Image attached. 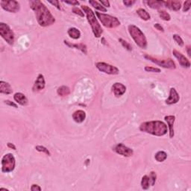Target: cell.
<instances>
[{"label": "cell", "mask_w": 191, "mask_h": 191, "mask_svg": "<svg viewBox=\"0 0 191 191\" xmlns=\"http://www.w3.org/2000/svg\"><path fill=\"white\" fill-rule=\"evenodd\" d=\"M29 4L31 9L35 12L37 20L40 26L46 27V26H51L55 23V17L42 2L38 1V0L30 1Z\"/></svg>", "instance_id": "obj_1"}, {"label": "cell", "mask_w": 191, "mask_h": 191, "mask_svg": "<svg viewBox=\"0 0 191 191\" xmlns=\"http://www.w3.org/2000/svg\"><path fill=\"white\" fill-rule=\"evenodd\" d=\"M140 130L146 133L160 137L167 134V126L163 122L156 120L142 123L140 126Z\"/></svg>", "instance_id": "obj_2"}, {"label": "cell", "mask_w": 191, "mask_h": 191, "mask_svg": "<svg viewBox=\"0 0 191 191\" xmlns=\"http://www.w3.org/2000/svg\"><path fill=\"white\" fill-rule=\"evenodd\" d=\"M82 10H83L84 12H85V14L87 15V18H88V20L89 23L90 24L92 30H93V32L96 38H99L101 36L103 32V30L101 26L99 23V22L97 21L96 18L95 14L93 13V11L90 9V8L88 7L87 5H82L81 6Z\"/></svg>", "instance_id": "obj_3"}, {"label": "cell", "mask_w": 191, "mask_h": 191, "mask_svg": "<svg viewBox=\"0 0 191 191\" xmlns=\"http://www.w3.org/2000/svg\"><path fill=\"white\" fill-rule=\"evenodd\" d=\"M128 32L137 46L142 49H146L147 46V41L146 38L145 34L143 31L137 26L134 25L128 26Z\"/></svg>", "instance_id": "obj_4"}, {"label": "cell", "mask_w": 191, "mask_h": 191, "mask_svg": "<svg viewBox=\"0 0 191 191\" xmlns=\"http://www.w3.org/2000/svg\"><path fill=\"white\" fill-rule=\"evenodd\" d=\"M96 15L99 18V20L101 21L102 24L106 28H116L120 25V22L115 16H112L110 15L103 14V13L99 12H96Z\"/></svg>", "instance_id": "obj_5"}, {"label": "cell", "mask_w": 191, "mask_h": 191, "mask_svg": "<svg viewBox=\"0 0 191 191\" xmlns=\"http://www.w3.org/2000/svg\"><path fill=\"white\" fill-rule=\"evenodd\" d=\"M16 160L12 154H6L2 158V172H12L15 168Z\"/></svg>", "instance_id": "obj_6"}, {"label": "cell", "mask_w": 191, "mask_h": 191, "mask_svg": "<svg viewBox=\"0 0 191 191\" xmlns=\"http://www.w3.org/2000/svg\"><path fill=\"white\" fill-rule=\"evenodd\" d=\"M0 34L8 44L12 45L14 42V33L5 23H0Z\"/></svg>", "instance_id": "obj_7"}, {"label": "cell", "mask_w": 191, "mask_h": 191, "mask_svg": "<svg viewBox=\"0 0 191 191\" xmlns=\"http://www.w3.org/2000/svg\"><path fill=\"white\" fill-rule=\"evenodd\" d=\"M145 58L150 60L153 63H156V64L159 65V66L162 67L164 68H168V69H175L176 66H175V62L172 61V59L169 58V59H165V60H160L157 59V58H153V57L150 56V55H145Z\"/></svg>", "instance_id": "obj_8"}, {"label": "cell", "mask_w": 191, "mask_h": 191, "mask_svg": "<svg viewBox=\"0 0 191 191\" xmlns=\"http://www.w3.org/2000/svg\"><path fill=\"white\" fill-rule=\"evenodd\" d=\"M2 8L5 10V11H8L11 13H16L20 11V3L17 1L15 0H10V1H5V0H2L1 2Z\"/></svg>", "instance_id": "obj_9"}, {"label": "cell", "mask_w": 191, "mask_h": 191, "mask_svg": "<svg viewBox=\"0 0 191 191\" xmlns=\"http://www.w3.org/2000/svg\"><path fill=\"white\" fill-rule=\"evenodd\" d=\"M96 67L99 71L103 72L106 74L110 75H117L119 74L120 71L116 67H114L108 63H104V62H98L96 63Z\"/></svg>", "instance_id": "obj_10"}, {"label": "cell", "mask_w": 191, "mask_h": 191, "mask_svg": "<svg viewBox=\"0 0 191 191\" xmlns=\"http://www.w3.org/2000/svg\"><path fill=\"white\" fill-rule=\"evenodd\" d=\"M156 174L155 172H152L149 175H144L142 178L141 187L143 190H148L150 186H153L156 182Z\"/></svg>", "instance_id": "obj_11"}, {"label": "cell", "mask_w": 191, "mask_h": 191, "mask_svg": "<svg viewBox=\"0 0 191 191\" xmlns=\"http://www.w3.org/2000/svg\"><path fill=\"white\" fill-rule=\"evenodd\" d=\"M114 150L117 152V154L120 155H123L124 157H130L133 155V150L128 147L125 146L123 143L117 144L114 148Z\"/></svg>", "instance_id": "obj_12"}, {"label": "cell", "mask_w": 191, "mask_h": 191, "mask_svg": "<svg viewBox=\"0 0 191 191\" xmlns=\"http://www.w3.org/2000/svg\"><path fill=\"white\" fill-rule=\"evenodd\" d=\"M172 53H173L174 56L178 59V61L181 66L186 68L190 67V62L189 61V60L187 59V58H185L184 55H182L181 52H178L177 50H173V51H172Z\"/></svg>", "instance_id": "obj_13"}, {"label": "cell", "mask_w": 191, "mask_h": 191, "mask_svg": "<svg viewBox=\"0 0 191 191\" xmlns=\"http://www.w3.org/2000/svg\"><path fill=\"white\" fill-rule=\"evenodd\" d=\"M179 97L178 93H177L176 90L175 88H171L170 92V96H169V98L166 100V103L167 105H172V104L177 103L179 101Z\"/></svg>", "instance_id": "obj_14"}, {"label": "cell", "mask_w": 191, "mask_h": 191, "mask_svg": "<svg viewBox=\"0 0 191 191\" xmlns=\"http://www.w3.org/2000/svg\"><path fill=\"white\" fill-rule=\"evenodd\" d=\"M112 90H113L114 93L116 96L119 97L121 96L122 95H123L124 93L126 91V88H125V85H123L121 83H117L114 84V85L112 86Z\"/></svg>", "instance_id": "obj_15"}, {"label": "cell", "mask_w": 191, "mask_h": 191, "mask_svg": "<svg viewBox=\"0 0 191 191\" xmlns=\"http://www.w3.org/2000/svg\"><path fill=\"white\" fill-rule=\"evenodd\" d=\"M45 79L44 77L42 74L38 75L36 81L34 82V85L33 86V90L34 91H39V90H43L45 88Z\"/></svg>", "instance_id": "obj_16"}, {"label": "cell", "mask_w": 191, "mask_h": 191, "mask_svg": "<svg viewBox=\"0 0 191 191\" xmlns=\"http://www.w3.org/2000/svg\"><path fill=\"white\" fill-rule=\"evenodd\" d=\"M73 118L75 123H81L84 122V120L86 118V113L84 110H78L75 111L73 114Z\"/></svg>", "instance_id": "obj_17"}, {"label": "cell", "mask_w": 191, "mask_h": 191, "mask_svg": "<svg viewBox=\"0 0 191 191\" xmlns=\"http://www.w3.org/2000/svg\"><path fill=\"white\" fill-rule=\"evenodd\" d=\"M165 120L167 122V124L169 125V128H170V137H174V129H173V125L175 123V117L170 115V116H166Z\"/></svg>", "instance_id": "obj_18"}, {"label": "cell", "mask_w": 191, "mask_h": 191, "mask_svg": "<svg viewBox=\"0 0 191 191\" xmlns=\"http://www.w3.org/2000/svg\"><path fill=\"white\" fill-rule=\"evenodd\" d=\"M164 5H166V7L169 8L171 10H173V11H179L182 7V5L179 1L164 2Z\"/></svg>", "instance_id": "obj_19"}, {"label": "cell", "mask_w": 191, "mask_h": 191, "mask_svg": "<svg viewBox=\"0 0 191 191\" xmlns=\"http://www.w3.org/2000/svg\"><path fill=\"white\" fill-rule=\"evenodd\" d=\"M0 92L1 93H4V94H11L13 92V90L10 84L1 81H0Z\"/></svg>", "instance_id": "obj_20"}, {"label": "cell", "mask_w": 191, "mask_h": 191, "mask_svg": "<svg viewBox=\"0 0 191 191\" xmlns=\"http://www.w3.org/2000/svg\"><path fill=\"white\" fill-rule=\"evenodd\" d=\"M15 101L21 105H26L28 104V99L24 94L21 93H16L14 96Z\"/></svg>", "instance_id": "obj_21"}, {"label": "cell", "mask_w": 191, "mask_h": 191, "mask_svg": "<svg viewBox=\"0 0 191 191\" xmlns=\"http://www.w3.org/2000/svg\"><path fill=\"white\" fill-rule=\"evenodd\" d=\"M67 33L70 38H72L73 39H75V40L78 39V38H80V36H81V32H80L79 30L76 28H69Z\"/></svg>", "instance_id": "obj_22"}, {"label": "cell", "mask_w": 191, "mask_h": 191, "mask_svg": "<svg viewBox=\"0 0 191 191\" xmlns=\"http://www.w3.org/2000/svg\"><path fill=\"white\" fill-rule=\"evenodd\" d=\"M147 4L151 8L153 9H158V8L164 6V1H148Z\"/></svg>", "instance_id": "obj_23"}, {"label": "cell", "mask_w": 191, "mask_h": 191, "mask_svg": "<svg viewBox=\"0 0 191 191\" xmlns=\"http://www.w3.org/2000/svg\"><path fill=\"white\" fill-rule=\"evenodd\" d=\"M64 43L67 45L68 46H70V47H75L76 49H78L81 50L82 52H84L85 54L88 53V52H87V46L85 45L82 44V43H80V44H72V43H69L68 41H64Z\"/></svg>", "instance_id": "obj_24"}, {"label": "cell", "mask_w": 191, "mask_h": 191, "mask_svg": "<svg viewBox=\"0 0 191 191\" xmlns=\"http://www.w3.org/2000/svg\"><path fill=\"white\" fill-rule=\"evenodd\" d=\"M137 14H138L139 16H140L142 20H143L146 21V20H150V17H151L150 15L146 11L145 9L140 8V9H138L137 11Z\"/></svg>", "instance_id": "obj_25"}, {"label": "cell", "mask_w": 191, "mask_h": 191, "mask_svg": "<svg viewBox=\"0 0 191 191\" xmlns=\"http://www.w3.org/2000/svg\"><path fill=\"white\" fill-rule=\"evenodd\" d=\"M57 93L61 96H66L70 93V90L68 87L67 86H61L57 90Z\"/></svg>", "instance_id": "obj_26"}, {"label": "cell", "mask_w": 191, "mask_h": 191, "mask_svg": "<svg viewBox=\"0 0 191 191\" xmlns=\"http://www.w3.org/2000/svg\"><path fill=\"white\" fill-rule=\"evenodd\" d=\"M167 155L164 151H159L155 154V158L157 162H163L167 159Z\"/></svg>", "instance_id": "obj_27"}, {"label": "cell", "mask_w": 191, "mask_h": 191, "mask_svg": "<svg viewBox=\"0 0 191 191\" xmlns=\"http://www.w3.org/2000/svg\"><path fill=\"white\" fill-rule=\"evenodd\" d=\"M89 3H90V4L91 5L93 6V8H95L96 9L99 10V11H103V12H106L107 11L106 8L104 7L103 5H102L100 4L99 2H98L93 1V0H90V1H89Z\"/></svg>", "instance_id": "obj_28"}, {"label": "cell", "mask_w": 191, "mask_h": 191, "mask_svg": "<svg viewBox=\"0 0 191 191\" xmlns=\"http://www.w3.org/2000/svg\"><path fill=\"white\" fill-rule=\"evenodd\" d=\"M158 14H159V16H160V17L161 18L162 20H164L170 21L171 20L170 15L169 14L167 11H162L161 10V11H159Z\"/></svg>", "instance_id": "obj_29"}, {"label": "cell", "mask_w": 191, "mask_h": 191, "mask_svg": "<svg viewBox=\"0 0 191 191\" xmlns=\"http://www.w3.org/2000/svg\"><path fill=\"white\" fill-rule=\"evenodd\" d=\"M35 149H36V150L38 151V152H43V153L46 154L47 155H51L49 151L46 148V147L43 146H37L35 147Z\"/></svg>", "instance_id": "obj_30"}, {"label": "cell", "mask_w": 191, "mask_h": 191, "mask_svg": "<svg viewBox=\"0 0 191 191\" xmlns=\"http://www.w3.org/2000/svg\"><path fill=\"white\" fill-rule=\"evenodd\" d=\"M173 39L175 40V41L176 42L177 44L179 46H184V42H183V40L182 39V38H181L179 35L178 34H174L173 35Z\"/></svg>", "instance_id": "obj_31"}, {"label": "cell", "mask_w": 191, "mask_h": 191, "mask_svg": "<svg viewBox=\"0 0 191 191\" xmlns=\"http://www.w3.org/2000/svg\"><path fill=\"white\" fill-rule=\"evenodd\" d=\"M119 41H120V43H122V45H123V46L125 49H127L129 50V51H131V50H132V46H131V44H129V43H128V42L124 41V40L121 39V38H120V39L119 40Z\"/></svg>", "instance_id": "obj_32"}, {"label": "cell", "mask_w": 191, "mask_h": 191, "mask_svg": "<svg viewBox=\"0 0 191 191\" xmlns=\"http://www.w3.org/2000/svg\"><path fill=\"white\" fill-rule=\"evenodd\" d=\"M145 70L146 72H152V73H160V70L158 68H155V67H146Z\"/></svg>", "instance_id": "obj_33"}, {"label": "cell", "mask_w": 191, "mask_h": 191, "mask_svg": "<svg viewBox=\"0 0 191 191\" xmlns=\"http://www.w3.org/2000/svg\"><path fill=\"white\" fill-rule=\"evenodd\" d=\"M190 5H191V1L188 0V1H186L184 3V8L183 11L184 12H187V11H189L190 8Z\"/></svg>", "instance_id": "obj_34"}, {"label": "cell", "mask_w": 191, "mask_h": 191, "mask_svg": "<svg viewBox=\"0 0 191 191\" xmlns=\"http://www.w3.org/2000/svg\"><path fill=\"white\" fill-rule=\"evenodd\" d=\"M73 11L75 13V14H78V15H79V16H85V14H84V12H82V11L79 9V8H76V7H75V8H73Z\"/></svg>", "instance_id": "obj_35"}, {"label": "cell", "mask_w": 191, "mask_h": 191, "mask_svg": "<svg viewBox=\"0 0 191 191\" xmlns=\"http://www.w3.org/2000/svg\"><path fill=\"white\" fill-rule=\"evenodd\" d=\"M135 3V1H131V0H126V1H123V4L127 7H131Z\"/></svg>", "instance_id": "obj_36"}, {"label": "cell", "mask_w": 191, "mask_h": 191, "mask_svg": "<svg viewBox=\"0 0 191 191\" xmlns=\"http://www.w3.org/2000/svg\"><path fill=\"white\" fill-rule=\"evenodd\" d=\"M49 2L51 3L52 5H53L55 6L58 9L61 10V7H60V4H59V2L57 1V0H55V1H49Z\"/></svg>", "instance_id": "obj_37"}, {"label": "cell", "mask_w": 191, "mask_h": 191, "mask_svg": "<svg viewBox=\"0 0 191 191\" xmlns=\"http://www.w3.org/2000/svg\"><path fill=\"white\" fill-rule=\"evenodd\" d=\"M63 2L67 3V4L72 5H79V2L78 1H63Z\"/></svg>", "instance_id": "obj_38"}, {"label": "cell", "mask_w": 191, "mask_h": 191, "mask_svg": "<svg viewBox=\"0 0 191 191\" xmlns=\"http://www.w3.org/2000/svg\"><path fill=\"white\" fill-rule=\"evenodd\" d=\"M31 190L32 191H35V190L40 191V190H41V187H39V186L37 185V184H33L31 187Z\"/></svg>", "instance_id": "obj_39"}, {"label": "cell", "mask_w": 191, "mask_h": 191, "mask_svg": "<svg viewBox=\"0 0 191 191\" xmlns=\"http://www.w3.org/2000/svg\"><path fill=\"white\" fill-rule=\"evenodd\" d=\"M100 3H101L102 5H103V6H105V7H108V8L110 7V2L108 1H103V0H100Z\"/></svg>", "instance_id": "obj_40"}, {"label": "cell", "mask_w": 191, "mask_h": 191, "mask_svg": "<svg viewBox=\"0 0 191 191\" xmlns=\"http://www.w3.org/2000/svg\"><path fill=\"white\" fill-rule=\"evenodd\" d=\"M154 26H155V28H156V29L158 30V31H164V28H163V27H162V26H160V24H158V23H156V24H155Z\"/></svg>", "instance_id": "obj_41"}, {"label": "cell", "mask_w": 191, "mask_h": 191, "mask_svg": "<svg viewBox=\"0 0 191 191\" xmlns=\"http://www.w3.org/2000/svg\"><path fill=\"white\" fill-rule=\"evenodd\" d=\"M5 103L8 104V105H9L10 106H13V107H14V108H17V105H16V104H14V103H11V101H9V100H6Z\"/></svg>", "instance_id": "obj_42"}, {"label": "cell", "mask_w": 191, "mask_h": 191, "mask_svg": "<svg viewBox=\"0 0 191 191\" xmlns=\"http://www.w3.org/2000/svg\"><path fill=\"white\" fill-rule=\"evenodd\" d=\"M8 146L9 147V148L13 149V150H16V146H15L14 144H12V143H8Z\"/></svg>", "instance_id": "obj_43"}, {"label": "cell", "mask_w": 191, "mask_h": 191, "mask_svg": "<svg viewBox=\"0 0 191 191\" xmlns=\"http://www.w3.org/2000/svg\"><path fill=\"white\" fill-rule=\"evenodd\" d=\"M187 54H188L189 57L191 56V52H190V46H188L187 47Z\"/></svg>", "instance_id": "obj_44"}]
</instances>
